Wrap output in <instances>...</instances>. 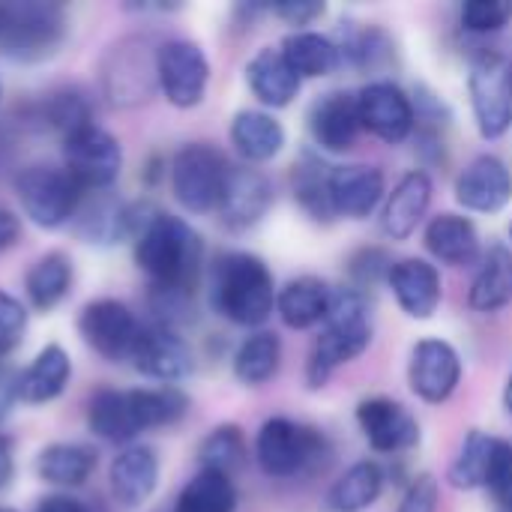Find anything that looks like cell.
Wrapping results in <instances>:
<instances>
[{"instance_id": "48", "label": "cell", "mask_w": 512, "mask_h": 512, "mask_svg": "<svg viewBox=\"0 0 512 512\" xmlns=\"http://www.w3.org/2000/svg\"><path fill=\"white\" fill-rule=\"evenodd\" d=\"M264 12H270L273 18L291 24L294 30H309V24H315L318 18L327 15V3H318V0H285V3L264 6Z\"/></svg>"}, {"instance_id": "45", "label": "cell", "mask_w": 512, "mask_h": 512, "mask_svg": "<svg viewBox=\"0 0 512 512\" xmlns=\"http://www.w3.org/2000/svg\"><path fill=\"white\" fill-rule=\"evenodd\" d=\"M27 309L6 291H0V360H6L24 339Z\"/></svg>"}, {"instance_id": "30", "label": "cell", "mask_w": 512, "mask_h": 512, "mask_svg": "<svg viewBox=\"0 0 512 512\" xmlns=\"http://www.w3.org/2000/svg\"><path fill=\"white\" fill-rule=\"evenodd\" d=\"M333 42L339 48L342 66H351V69H360V72L384 69L393 60V51H396L393 36L378 24L348 21L345 27H339L333 33Z\"/></svg>"}, {"instance_id": "35", "label": "cell", "mask_w": 512, "mask_h": 512, "mask_svg": "<svg viewBox=\"0 0 512 512\" xmlns=\"http://www.w3.org/2000/svg\"><path fill=\"white\" fill-rule=\"evenodd\" d=\"M282 339L273 330H252L234 351V378L243 387H264L279 375Z\"/></svg>"}, {"instance_id": "24", "label": "cell", "mask_w": 512, "mask_h": 512, "mask_svg": "<svg viewBox=\"0 0 512 512\" xmlns=\"http://www.w3.org/2000/svg\"><path fill=\"white\" fill-rule=\"evenodd\" d=\"M159 486V456L147 444H129L108 468L111 498L123 510H138Z\"/></svg>"}, {"instance_id": "50", "label": "cell", "mask_w": 512, "mask_h": 512, "mask_svg": "<svg viewBox=\"0 0 512 512\" xmlns=\"http://www.w3.org/2000/svg\"><path fill=\"white\" fill-rule=\"evenodd\" d=\"M18 237H21V219L9 207H0V252L12 249Z\"/></svg>"}, {"instance_id": "4", "label": "cell", "mask_w": 512, "mask_h": 512, "mask_svg": "<svg viewBox=\"0 0 512 512\" xmlns=\"http://www.w3.org/2000/svg\"><path fill=\"white\" fill-rule=\"evenodd\" d=\"M66 39L63 6L48 0H0V57L42 63Z\"/></svg>"}, {"instance_id": "47", "label": "cell", "mask_w": 512, "mask_h": 512, "mask_svg": "<svg viewBox=\"0 0 512 512\" xmlns=\"http://www.w3.org/2000/svg\"><path fill=\"white\" fill-rule=\"evenodd\" d=\"M441 504V486L432 474H417L408 489L402 492L396 512H438Z\"/></svg>"}, {"instance_id": "11", "label": "cell", "mask_w": 512, "mask_h": 512, "mask_svg": "<svg viewBox=\"0 0 512 512\" xmlns=\"http://www.w3.org/2000/svg\"><path fill=\"white\" fill-rule=\"evenodd\" d=\"M156 54H159V45L153 48L141 36H129L111 45L102 63V84L114 105H135L147 99L153 87H159Z\"/></svg>"}, {"instance_id": "53", "label": "cell", "mask_w": 512, "mask_h": 512, "mask_svg": "<svg viewBox=\"0 0 512 512\" xmlns=\"http://www.w3.org/2000/svg\"><path fill=\"white\" fill-rule=\"evenodd\" d=\"M501 402H504V411H507V417H512V372H510V378H507V384H504Z\"/></svg>"}, {"instance_id": "13", "label": "cell", "mask_w": 512, "mask_h": 512, "mask_svg": "<svg viewBox=\"0 0 512 512\" xmlns=\"http://www.w3.org/2000/svg\"><path fill=\"white\" fill-rule=\"evenodd\" d=\"M78 333L102 360L108 363H126L132 357V348L138 342L141 324L132 315V309L120 300H93L78 315Z\"/></svg>"}, {"instance_id": "25", "label": "cell", "mask_w": 512, "mask_h": 512, "mask_svg": "<svg viewBox=\"0 0 512 512\" xmlns=\"http://www.w3.org/2000/svg\"><path fill=\"white\" fill-rule=\"evenodd\" d=\"M228 138L234 144V150L240 153V159L246 165H264L273 162L285 144H288V132L282 126V120L273 111L264 108H243L231 117V129Z\"/></svg>"}, {"instance_id": "23", "label": "cell", "mask_w": 512, "mask_h": 512, "mask_svg": "<svg viewBox=\"0 0 512 512\" xmlns=\"http://www.w3.org/2000/svg\"><path fill=\"white\" fill-rule=\"evenodd\" d=\"M426 252L447 267H477L483 258V240L477 225L465 213H438L423 228Z\"/></svg>"}, {"instance_id": "5", "label": "cell", "mask_w": 512, "mask_h": 512, "mask_svg": "<svg viewBox=\"0 0 512 512\" xmlns=\"http://www.w3.org/2000/svg\"><path fill=\"white\" fill-rule=\"evenodd\" d=\"M324 456H327L324 432L291 417H270L261 423L255 435V462L270 480L303 477Z\"/></svg>"}, {"instance_id": "36", "label": "cell", "mask_w": 512, "mask_h": 512, "mask_svg": "<svg viewBox=\"0 0 512 512\" xmlns=\"http://www.w3.org/2000/svg\"><path fill=\"white\" fill-rule=\"evenodd\" d=\"M330 168L324 165L321 156L315 153H303L300 162L291 171V192L294 201L300 204V210L315 219V222H333V201H330Z\"/></svg>"}, {"instance_id": "20", "label": "cell", "mask_w": 512, "mask_h": 512, "mask_svg": "<svg viewBox=\"0 0 512 512\" xmlns=\"http://www.w3.org/2000/svg\"><path fill=\"white\" fill-rule=\"evenodd\" d=\"M432 195H435V183H432L429 171L411 168L408 174H402L396 180V186L387 192L384 207H381V231H384V237L396 240V243L411 240L417 234V228L429 216Z\"/></svg>"}, {"instance_id": "1", "label": "cell", "mask_w": 512, "mask_h": 512, "mask_svg": "<svg viewBox=\"0 0 512 512\" xmlns=\"http://www.w3.org/2000/svg\"><path fill=\"white\" fill-rule=\"evenodd\" d=\"M372 339L375 327L369 312V294L354 285H333L327 321L306 360L309 390H324L342 366L354 363L369 351Z\"/></svg>"}, {"instance_id": "38", "label": "cell", "mask_w": 512, "mask_h": 512, "mask_svg": "<svg viewBox=\"0 0 512 512\" xmlns=\"http://www.w3.org/2000/svg\"><path fill=\"white\" fill-rule=\"evenodd\" d=\"M69 288H72V261L63 252L42 255L27 270V279H24L27 300L39 312H51L54 306H60Z\"/></svg>"}, {"instance_id": "43", "label": "cell", "mask_w": 512, "mask_h": 512, "mask_svg": "<svg viewBox=\"0 0 512 512\" xmlns=\"http://www.w3.org/2000/svg\"><path fill=\"white\" fill-rule=\"evenodd\" d=\"M390 267H393V258H390L384 249H378V246H366V249L354 252V255H351V261H348V279H351L348 285H354V288H360V291H366V294H369V288H372V285L387 282Z\"/></svg>"}, {"instance_id": "29", "label": "cell", "mask_w": 512, "mask_h": 512, "mask_svg": "<svg viewBox=\"0 0 512 512\" xmlns=\"http://www.w3.org/2000/svg\"><path fill=\"white\" fill-rule=\"evenodd\" d=\"M387 486V474L378 462L363 459L354 462L339 480L324 495V510L327 512H366L372 510Z\"/></svg>"}, {"instance_id": "18", "label": "cell", "mask_w": 512, "mask_h": 512, "mask_svg": "<svg viewBox=\"0 0 512 512\" xmlns=\"http://www.w3.org/2000/svg\"><path fill=\"white\" fill-rule=\"evenodd\" d=\"M129 363L135 366V372L159 381L162 387H174L177 381L192 375V351L186 339L174 327L156 321L141 327Z\"/></svg>"}, {"instance_id": "8", "label": "cell", "mask_w": 512, "mask_h": 512, "mask_svg": "<svg viewBox=\"0 0 512 512\" xmlns=\"http://www.w3.org/2000/svg\"><path fill=\"white\" fill-rule=\"evenodd\" d=\"M15 195L21 201L24 216L39 225V228H60L66 225L78 207L84 192L78 189V183L54 165H30L15 177Z\"/></svg>"}, {"instance_id": "3", "label": "cell", "mask_w": 512, "mask_h": 512, "mask_svg": "<svg viewBox=\"0 0 512 512\" xmlns=\"http://www.w3.org/2000/svg\"><path fill=\"white\" fill-rule=\"evenodd\" d=\"M276 279L264 258L252 252H225L213 264V309L246 330H261L276 312Z\"/></svg>"}, {"instance_id": "14", "label": "cell", "mask_w": 512, "mask_h": 512, "mask_svg": "<svg viewBox=\"0 0 512 512\" xmlns=\"http://www.w3.org/2000/svg\"><path fill=\"white\" fill-rule=\"evenodd\" d=\"M462 357L447 339H420L408 357V387L426 405H444L462 384Z\"/></svg>"}, {"instance_id": "21", "label": "cell", "mask_w": 512, "mask_h": 512, "mask_svg": "<svg viewBox=\"0 0 512 512\" xmlns=\"http://www.w3.org/2000/svg\"><path fill=\"white\" fill-rule=\"evenodd\" d=\"M306 120H309V135L315 147L324 153H348L363 132L357 93L351 90H330L318 96Z\"/></svg>"}, {"instance_id": "2", "label": "cell", "mask_w": 512, "mask_h": 512, "mask_svg": "<svg viewBox=\"0 0 512 512\" xmlns=\"http://www.w3.org/2000/svg\"><path fill=\"white\" fill-rule=\"evenodd\" d=\"M135 264L153 288L192 294L204 267V240L186 219L159 210L135 237Z\"/></svg>"}, {"instance_id": "7", "label": "cell", "mask_w": 512, "mask_h": 512, "mask_svg": "<svg viewBox=\"0 0 512 512\" xmlns=\"http://www.w3.org/2000/svg\"><path fill=\"white\" fill-rule=\"evenodd\" d=\"M231 162L222 150L207 141H192L180 147L171 159V192L177 204L189 213H216Z\"/></svg>"}, {"instance_id": "27", "label": "cell", "mask_w": 512, "mask_h": 512, "mask_svg": "<svg viewBox=\"0 0 512 512\" xmlns=\"http://www.w3.org/2000/svg\"><path fill=\"white\" fill-rule=\"evenodd\" d=\"M333 285L318 276H297L285 282L276 294V315L288 330H315L324 327L330 312Z\"/></svg>"}, {"instance_id": "54", "label": "cell", "mask_w": 512, "mask_h": 512, "mask_svg": "<svg viewBox=\"0 0 512 512\" xmlns=\"http://www.w3.org/2000/svg\"><path fill=\"white\" fill-rule=\"evenodd\" d=\"M0 512H15V510H6V507H0Z\"/></svg>"}, {"instance_id": "49", "label": "cell", "mask_w": 512, "mask_h": 512, "mask_svg": "<svg viewBox=\"0 0 512 512\" xmlns=\"http://www.w3.org/2000/svg\"><path fill=\"white\" fill-rule=\"evenodd\" d=\"M18 393H21V372L12 363L0 360V423L9 417L15 402H21Z\"/></svg>"}, {"instance_id": "19", "label": "cell", "mask_w": 512, "mask_h": 512, "mask_svg": "<svg viewBox=\"0 0 512 512\" xmlns=\"http://www.w3.org/2000/svg\"><path fill=\"white\" fill-rule=\"evenodd\" d=\"M387 198V177L369 162H342L330 168V201L336 219H369Z\"/></svg>"}, {"instance_id": "15", "label": "cell", "mask_w": 512, "mask_h": 512, "mask_svg": "<svg viewBox=\"0 0 512 512\" xmlns=\"http://www.w3.org/2000/svg\"><path fill=\"white\" fill-rule=\"evenodd\" d=\"M354 417H357V426H360L366 444L381 456L411 453L423 441L420 420L411 414V408H405L402 402H396L390 396L363 399L357 405Z\"/></svg>"}, {"instance_id": "26", "label": "cell", "mask_w": 512, "mask_h": 512, "mask_svg": "<svg viewBox=\"0 0 512 512\" xmlns=\"http://www.w3.org/2000/svg\"><path fill=\"white\" fill-rule=\"evenodd\" d=\"M246 87L252 96L264 105V111H279L288 108L300 96V75L288 66L279 48L267 45L255 51L246 63Z\"/></svg>"}, {"instance_id": "44", "label": "cell", "mask_w": 512, "mask_h": 512, "mask_svg": "<svg viewBox=\"0 0 512 512\" xmlns=\"http://www.w3.org/2000/svg\"><path fill=\"white\" fill-rule=\"evenodd\" d=\"M45 114H48V123H51L54 129H60L63 138H66L69 132H75V129L93 123L90 105L84 102V96H78V93H72V90L54 93V99L48 102Z\"/></svg>"}, {"instance_id": "31", "label": "cell", "mask_w": 512, "mask_h": 512, "mask_svg": "<svg viewBox=\"0 0 512 512\" xmlns=\"http://www.w3.org/2000/svg\"><path fill=\"white\" fill-rule=\"evenodd\" d=\"M498 444H501L498 435H489L483 429H471L462 438V444H459V450L447 468V483L459 492L486 489L489 477H492L495 456H498Z\"/></svg>"}, {"instance_id": "37", "label": "cell", "mask_w": 512, "mask_h": 512, "mask_svg": "<svg viewBox=\"0 0 512 512\" xmlns=\"http://www.w3.org/2000/svg\"><path fill=\"white\" fill-rule=\"evenodd\" d=\"M132 420L138 435L150 429L177 426L189 414V396L180 387H147V390H126Z\"/></svg>"}, {"instance_id": "52", "label": "cell", "mask_w": 512, "mask_h": 512, "mask_svg": "<svg viewBox=\"0 0 512 512\" xmlns=\"http://www.w3.org/2000/svg\"><path fill=\"white\" fill-rule=\"evenodd\" d=\"M15 477V459H12V441L0 435V492L12 483Z\"/></svg>"}, {"instance_id": "10", "label": "cell", "mask_w": 512, "mask_h": 512, "mask_svg": "<svg viewBox=\"0 0 512 512\" xmlns=\"http://www.w3.org/2000/svg\"><path fill=\"white\" fill-rule=\"evenodd\" d=\"M156 78L162 96L174 108H195L207 96L210 60L195 39H168L156 54Z\"/></svg>"}, {"instance_id": "6", "label": "cell", "mask_w": 512, "mask_h": 512, "mask_svg": "<svg viewBox=\"0 0 512 512\" xmlns=\"http://www.w3.org/2000/svg\"><path fill=\"white\" fill-rule=\"evenodd\" d=\"M468 99L480 138L498 141L512 129V60L480 48L468 60Z\"/></svg>"}, {"instance_id": "42", "label": "cell", "mask_w": 512, "mask_h": 512, "mask_svg": "<svg viewBox=\"0 0 512 512\" xmlns=\"http://www.w3.org/2000/svg\"><path fill=\"white\" fill-rule=\"evenodd\" d=\"M510 21V0H468V3L459 9V24H462V30H468V33H474V36L501 33Z\"/></svg>"}, {"instance_id": "46", "label": "cell", "mask_w": 512, "mask_h": 512, "mask_svg": "<svg viewBox=\"0 0 512 512\" xmlns=\"http://www.w3.org/2000/svg\"><path fill=\"white\" fill-rule=\"evenodd\" d=\"M486 492L495 498L498 512H512V441L507 438H501L498 444V456H495Z\"/></svg>"}, {"instance_id": "51", "label": "cell", "mask_w": 512, "mask_h": 512, "mask_svg": "<svg viewBox=\"0 0 512 512\" xmlns=\"http://www.w3.org/2000/svg\"><path fill=\"white\" fill-rule=\"evenodd\" d=\"M36 512H87V507H84L81 501H75L72 495L57 492V495H45V498L39 501Z\"/></svg>"}, {"instance_id": "16", "label": "cell", "mask_w": 512, "mask_h": 512, "mask_svg": "<svg viewBox=\"0 0 512 512\" xmlns=\"http://www.w3.org/2000/svg\"><path fill=\"white\" fill-rule=\"evenodd\" d=\"M273 201H276L273 183L261 168H255V165H231L222 198H219V207H216V216L228 231L240 234V231L255 228L270 213Z\"/></svg>"}, {"instance_id": "32", "label": "cell", "mask_w": 512, "mask_h": 512, "mask_svg": "<svg viewBox=\"0 0 512 512\" xmlns=\"http://www.w3.org/2000/svg\"><path fill=\"white\" fill-rule=\"evenodd\" d=\"M279 51L288 60V66L300 75V81L327 78L336 69H342V57H339L333 36L318 33V30H291L282 39Z\"/></svg>"}, {"instance_id": "22", "label": "cell", "mask_w": 512, "mask_h": 512, "mask_svg": "<svg viewBox=\"0 0 512 512\" xmlns=\"http://www.w3.org/2000/svg\"><path fill=\"white\" fill-rule=\"evenodd\" d=\"M387 288L396 297V306L414 318V321H429L441 300H444V282L438 264L426 258H399L390 267Z\"/></svg>"}, {"instance_id": "9", "label": "cell", "mask_w": 512, "mask_h": 512, "mask_svg": "<svg viewBox=\"0 0 512 512\" xmlns=\"http://www.w3.org/2000/svg\"><path fill=\"white\" fill-rule=\"evenodd\" d=\"M123 168L120 141L102 126L90 123L63 138V171L78 183L81 192L108 189Z\"/></svg>"}, {"instance_id": "28", "label": "cell", "mask_w": 512, "mask_h": 512, "mask_svg": "<svg viewBox=\"0 0 512 512\" xmlns=\"http://www.w3.org/2000/svg\"><path fill=\"white\" fill-rule=\"evenodd\" d=\"M512 303V249L495 243L483 252L474 282L468 288V306L480 315L501 312Z\"/></svg>"}, {"instance_id": "39", "label": "cell", "mask_w": 512, "mask_h": 512, "mask_svg": "<svg viewBox=\"0 0 512 512\" xmlns=\"http://www.w3.org/2000/svg\"><path fill=\"white\" fill-rule=\"evenodd\" d=\"M87 426L93 435L111 444H129L138 438L126 390H96L87 405Z\"/></svg>"}, {"instance_id": "55", "label": "cell", "mask_w": 512, "mask_h": 512, "mask_svg": "<svg viewBox=\"0 0 512 512\" xmlns=\"http://www.w3.org/2000/svg\"><path fill=\"white\" fill-rule=\"evenodd\" d=\"M510 240H512V219H510Z\"/></svg>"}, {"instance_id": "33", "label": "cell", "mask_w": 512, "mask_h": 512, "mask_svg": "<svg viewBox=\"0 0 512 512\" xmlns=\"http://www.w3.org/2000/svg\"><path fill=\"white\" fill-rule=\"evenodd\" d=\"M96 471V450L87 444H48L36 456V477L57 489H78Z\"/></svg>"}, {"instance_id": "34", "label": "cell", "mask_w": 512, "mask_h": 512, "mask_svg": "<svg viewBox=\"0 0 512 512\" xmlns=\"http://www.w3.org/2000/svg\"><path fill=\"white\" fill-rule=\"evenodd\" d=\"M72 378L69 354L60 345H45L33 363L21 372V402L27 405H48L54 402Z\"/></svg>"}, {"instance_id": "12", "label": "cell", "mask_w": 512, "mask_h": 512, "mask_svg": "<svg viewBox=\"0 0 512 512\" xmlns=\"http://www.w3.org/2000/svg\"><path fill=\"white\" fill-rule=\"evenodd\" d=\"M357 111L363 132L384 144H402L417 129L414 96L390 78H372L357 90Z\"/></svg>"}, {"instance_id": "17", "label": "cell", "mask_w": 512, "mask_h": 512, "mask_svg": "<svg viewBox=\"0 0 512 512\" xmlns=\"http://www.w3.org/2000/svg\"><path fill=\"white\" fill-rule=\"evenodd\" d=\"M453 195L462 210L495 216L512 204V171L510 165L495 153L474 156L456 177Z\"/></svg>"}, {"instance_id": "41", "label": "cell", "mask_w": 512, "mask_h": 512, "mask_svg": "<svg viewBox=\"0 0 512 512\" xmlns=\"http://www.w3.org/2000/svg\"><path fill=\"white\" fill-rule=\"evenodd\" d=\"M246 462V438L243 429L234 423H222L207 432V438L198 444V465L201 471H216L225 477H234Z\"/></svg>"}, {"instance_id": "40", "label": "cell", "mask_w": 512, "mask_h": 512, "mask_svg": "<svg viewBox=\"0 0 512 512\" xmlns=\"http://www.w3.org/2000/svg\"><path fill=\"white\" fill-rule=\"evenodd\" d=\"M237 489L234 480L216 471H198L180 492L174 512H234Z\"/></svg>"}]
</instances>
